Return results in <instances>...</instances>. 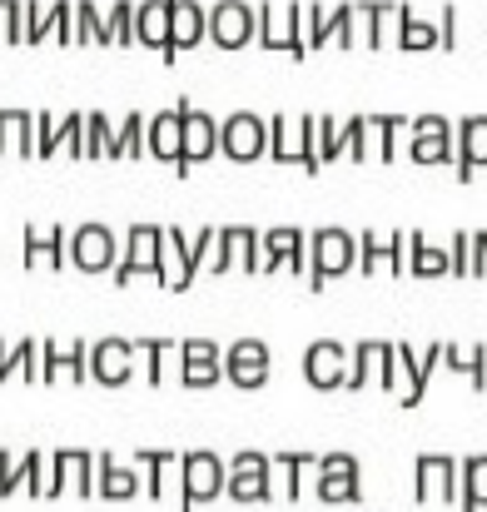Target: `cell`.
<instances>
[{"label":"cell","mask_w":487,"mask_h":512,"mask_svg":"<svg viewBox=\"0 0 487 512\" xmlns=\"http://www.w3.org/2000/svg\"><path fill=\"white\" fill-rule=\"evenodd\" d=\"M204 30H209V10L199 5V0H169V45H164V65H174L179 60V50H189V45H199L204 40Z\"/></svg>","instance_id":"cell-19"},{"label":"cell","mask_w":487,"mask_h":512,"mask_svg":"<svg viewBox=\"0 0 487 512\" xmlns=\"http://www.w3.org/2000/svg\"><path fill=\"white\" fill-rule=\"evenodd\" d=\"M169 294H184L189 284H194V264H189V239H184V229L179 224H169L164 229V279H160Z\"/></svg>","instance_id":"cell-27"},{"label":"cell","mask_w":487,"mask_h":512,"mask_svg":"<svg viewBox=\"0 0 487 512\" xmlns=\"http://www.w3.org/2000/svg\"><path fill=\"white\" fill-rule=\"evenodd\" d=\"M110 140H115V125L100 110H90L85 115V160H110Z\"/></svg>","instance_id":"cell-37"},{"label":"cell","mask_w":487,"mask_h":512,"mask_svg":"<svg viewBox=\"0 0 487 512\" xmlns=\"http://www.w3.org/2000/svg\"><path fill=\"white\" fill-rule=\"evenodd\" d=\"M65 254H70V264L80 274H110L120 264V244H115V234L105 224H80L70 234V249Z\"/></svg>","instance_id":"cell-9"},{"label":"cell","mask_w":487,"mask_h":512,"mask_svg":"<svg viewBox=\"0 0 487 512\" xmlns=\"http://www.w3.org/2000/svg\"><path fill=\"white\" fill-rule=\"evenodd\" d=\"M75 45H110L105 15H100V5H90V0H75Z\"/></svg>","instance_id":"cell-35"},{"label":"cell","mask_w":487,"mask_h":512,"mask_svg":"<svg viewBox=\"0 0 487 512\" xmlns=\"http://www.w3.org/2000/svg\"><path fill=\"white\" fill-rule=\"evenodd\" d=\"M105 478H110V483H105V488H110V493H130V483H125V478H120V473H105Z\"/></svg>","instance_id":"cell-49"},{"label":"cell","mask_w":487,"mask_h":512,"mask_svg":"<svg viewBox=\"0 0 487 512\" xmlns=\"http://www.w3.org/2000/svg\"><path fill=\"white\" fill-rule=\"evenodd\" d=\"M398 50H438V25H428L413 5L398 10Z\"/></svg>","instance_id":"cell-32"},{"label":"cell","mask_w":487,"mask_h":512,"mask_svg":"<svg viewBox=\"0 0 487 512\" xmlns=\"http://www.w3.org/2000/svg\"><path fill=\"white\" fill-rule=\"evenodd\" d=\"M15 150L20 160H35V115L30 110H0V160Z\"/></svg>","instance_id":"cell-29"},{"label":"cell","mask_w":487,"mask_h":512,"mask_svg":"<svg viewBox=\"0 0 487 512\" xmlns=\"http://www.w3.org/2000/svg\"><path fill=\"white\" fill-rule=\"evenodd\" d=\"M135 45H150V50L169 45V0L135 5Z\"/></svg>","instance_id":"cell-30"},{"label":"cell","mask_w":487,"mask_h":512,"mask_svg":"<svg viewBox=\"0 0 487 512\" xmlns=\"http://www.w3.org/2000/svg\"><path fill=\"white\" fill-rule=\"evenodd\" d=\"M259 249H264L259 274H279L284 264L294 274H309V234L304 229H269V234H259Z\"/></svg>","instance_id":"cell-17"},{"label":"cell","mask_w":487,"mask_h":512,"mask_svg":"<svg viewBox=\"0 0 487 512\" xmlns=\"http://www.w3.org/2000/svg\"><path fill=\"white\" fill-rule=\"evenodd\" d=\"M468 269H473V249H468V229H463V234H453V244H448V274L468 279Z\"/></svg>","instance_id":"cell-42"},{"label":"cell","mask_w":487,"mask_h":512,"mask_svg":"<svg viewBox=\"0 0 487 512\" xmlns=\"http://www.w3.org/2000/svg\"><path fill=\"white\" fill-rule=\"evenodd\" d=\"M25 45H45V5L25 0Z\"/></svg>","instance_id":"cell-44"},{"label":"cell","mask_w":487,"mask_h":512,"mask_svg":"<svg viewBox=\"0 0 487 512\" xmlns=\"http://www.w3.org/2000/svg\"><path fill=\"white\" fill-rule=\"evenodd\" d=\"M353 264H358V239H353L348 229L328 224V229H314V234H309V289H314V294L324 289L328 279H343Z\"/></svg>","instance_id":"cell-2"},{"label":"cell","mask_w":487,"mask_h":512,"mask_svg":"<svg viewBox=\"0 0 487 512\" xmlns=\"http://www.w3.org/2000/svg\"><path fill=\"white\" fill-rule=\"evenodd\" d=\"M383 383V388H398V358H393V343L383 339H363L348 353V383L343 388H363V383Z\"/></svg>","instance_id":"cell-10"},{"label":"cell","mask_w":487,"mask_h":512,"mask_svg":"<svg viewBox=\"0 0 487 512\" xmlns=\"http://www.w3.org/2000/svg\"><path fill=\"white\" fill-rule=\"evenodd\" d=\"M453 165L463 184L478 170H487V115H468L453 125Z\"/></svg>","instance_id":"cell-22"},{"label":"cell","mask_w":487,"mask_h":512,"mask_svg":"<svg viewBox=\"0 0 487 512\" xmlns=\"http://www.w3.org/2000/svg\"><path fill=\"white\" fill-rule=\"evenodd\" d=\"M130 343L145 358V383H164V363H169V353H179V343L169 339H130Z\"/></svg>","instance_id":"cell-36"},{"label":"cell","mask_w":487,"mask_h":512,"mask_svg":"<svg viewBox=\"0 0 487 512\" xmlns=\"http://www.w3.org/2000/svg\"><path fill=\"white\" fill-rule=\"evenodd\" d=\"M408 155H413V165H448L453 160V125L443 115L408 120Z\"/></svg>","instance_id":"cell-13"},{"label":"cell","mask_w":487,"mask_h":512,"mask_svg":"<svg viewBox=\"0 0 487 512\" xmlns=\"http://www.w3.org/2000/svg\"><path fill=\"white\" fill-rule=\"evenodd\" d=\"M135 363H140V353H135L130 339H100L90 348V373H95V383H105V388L130 383V378H135Z\"/></svg>","instance_id":"cell-20"},{"label":"cell","mask_w":487,"mask_h":512,"mask_svg":"<svg viewBox=\"0 0 487 512\" xmlns=\"http://www.w3.org/2000/svg\"><path fill=\"white\" fill-rule=\"evenodd\" d=\"M254 30H259V15H254V5H244V0H219L214 10H209V40L219 45V50H244L249 40H254Z\"/></svg>","instance_id":"cell-11"},{"label":"cell","mask_w":487,"mask_h":512,"mask_svg":"<svg viewBox=\"0 0 487 512\" xmlns=\"http://www.w3.org/2000/svg\"><path fill=\"white\" fill-rule=\"evenodd\" d=\"M378 269H388L393 279L408 274V234L403 229L398 234H373V229L358 234V274H378Z\"/></svg>","instance_id":"cell-14"},{"label":"cell","mask_w":487,"mask_h":512,"mask_svg":"<svg viewBox=\"0 0 487 512\" xmlns=\"http://www.w3.org/2000/svg\"><path fill=\"white\" fill-rule=\"evenodd\" d=\"M328 40L338 50L358 45V5H304V45L324 50Z\"/></svg>","instance_id":"cell-5"},{"label":"cell","mask_w":487,"mask_h":512,"mask_svg":"<svg viewBox=\"0 0 487 512\" xmlns=\"http://www.w3.org/2000/svg\"><path fill=\"white\" fill-rule=\"evenodd\" d=\"M269 160L274 165H299V170L319 174V155H314V115H274L269 120Z\"/></svg>","instance_id":"cell-3"},{"label":"cell","mask_w":487,"mask_h":512,"mask_svg":"<svg viewBox=\"0 0 487 512\" xmlns=\"http://www.w3.org/2000/svg\"><path fill=\"white\" fill-rule=\"evenodd\" d=\"M110 274H115L120 289H125L135 274L164 279V229L160 224H135V229H130V244H120V264H115Z\"/></svg>","instance_id":"cell-7"},{"label":"cell","mask_w":487,"mask_h":512,"mask_svg":"<svg viewBox=\"0 0 487 512\" xmlns=\"http://www.w3.org/2000/svg\"><path fill=\"white\" fill-rule=\"evenodd\" d=\"M393 358H398V378H408V393H403V403L413 408V403L423 398L428 378H433V363L443 358V343H428L423 353H418L413 343H393Z\"/></svg>","instance_id":"cell-24"},{"label":"cell","mask_w":487,"mask_h":512,"mask_svg":"<svg viewBox=\"0 0 487 512\" xmlns=\"http://www.w3.org/2000/svg\"><path fill=\"white\" fill-rule=\"evenodd\" d=\"M224 378L244 393L264 388L269 383V343L264 339H239L224 348Z\"/></svg>","instance_id":"cell-15"},{"label":"cell","mask_w":487,"mask_h":512,"mask_svg":"<svg viewBox=\"0 0 487 512\" xmlns=\"http://www.w3.org/2000/svg\"><path fill=\"white\" fill-rule=\"evenodd\" d=\"M254 15H259L254 40L264 50H284L289 60L309 55V45H304V5H254Z\"/></svg>","instance_id":"cell-4"},{"label":"cell","mask_w":487,"mask_h":512,"mask_svg":"<svg viewBox=\"0 0 487 512\" xmlns=\"http://www.w3.org/2000/svg\"><path fill=\"white\" fill-rule=\"evenodd\" d=\"M209 274H229L234 264L244 269V274H259L264 269V249H259V229H249V224H224L219 234H214V249H209Z\"/></svg>","instance_id":"cell-6"},{"label":"cell","mask_w":487,"mask_h":512,"mask_svg":"<svg viewBox=\"0 0 487 512\" xmlns=\"http://www.w3.org/2000/svg\"><path fill=\"white\" fill-rule=\"evenodd\" d=\"M214 155H219V120L204 115V110H194V105H184V150H179L174 174H189L194 165H204Z\"/></svg>","instance_id":"cell-16"},{"label":"cell","mask_w":487,"mask_h":512,"mask_svg":"<svg viewBox=\"0 0 487 512\" xmlns=\"http://www.w3.org/2000/svg\"><path fill=\"white\" fill-rule=\"evenodd\" d=\"M184 105H189V95H179L174 110H164V115H155L145 125V155H155L164 165H179V150H184Z\"/></svg>","instance_id":"cell-21"},{"label":"cell","mask_w":487,"mask_h":512,"mask_svg":"<svg viewBox=\"0 0 487 512\" xmlns=\"http://www.w3.org/2000/svg\"><path fill=\"white\" fill-rule=\"evenodd\" d=\"M179 378L184 388H214L224 378V348L214 339H184L179 343Z\"/></svg>","instance_id":"cell-18"},{"label":"cell","mask_w":487,"mask_h":512,"mask_svg":"<svg viewBox=\"0 0 487 512\" xmlns=\"http://www.w3.org/2000/svg\"><path fill=\"white\" fill-rule=\"evenodd\" d=\"M65 249H70V234L60 229V224H50V234L45 229H25V269H60L65 264Z\"/></svg>","instance_id":"cell-28"},{"label":"cell","mask_w":487,"mask_h":512,"mask_svg":"<svg viewBox=\"0 0 487 512\" xmlns=\"http://www.w3.org/2000/svg\"><path fill=\"white\" fill-rule=\"evenodd\" d=\"M105 30H110V45H130V40H135V5H130V0L110 5Z\"/></svg>","instance_id":"cell-40"},{"label":"cell","mask_w":487,"mask_h":512,"mask_svg":"<svg viewBox=\"0 0 487 512\" xmlns=\"http://www.w3.org/2000/svg\"><path fill=\"white\" fill-rule=\"evenodd\" d=\"M314 155H319V170L338 165L343 155L353 165H368V115H348V120L314 115Z\"/></svg>","instance_id":"cell-1"},{"label":"cell","mask_w":487,"mask_h":512,"mask_svg":"<svg viewBox=\"0 0 487 512\" xmlns=\"http://www.w3.org/2000/svg\"><path fill=\"white\" fill-rule=\"evenodd\" d=\"M408 120L403 115H368V135H373V160L378 165H393L398 160V130Z\"/></svg>","instance_id":"cell-34"},{"label":"cell","mask_w":487,"mask_h":512,"mask_svg":"<svg viewBox=\"0 0 487 512\" xmlns=\"http://www.w3.org/2000/svg\"><path fill=\"white\" fill-rule=\"evenodd\" d=\"M438 50H458V5L438 10Z\"/></svg>","instance_id":"cell-45"},{"label":"cell","mask_w":487,"mask_h":512,"mask_svg":"<svg viewBox=\"0 0 487 512\" xmlns=\"http://www.w3.org/2000/svg\"><path fill=\"white\" fill-rule=\"evenodd\" d=\"M60 150L70 160H85V115H65V120L35 115V160H50Z\"/></svg>","instance_id":"cell-12"},{"label":"cell","mask_w":487,"mask_h":512,"mask_svg":"<svg viewBox=\"0 0 487 512\" xmlns=\"http://www.w3.org/2000/svg\"><path fill=\"white\" fill-rule=\"evenodd\" d=\"M259 488H264V463H259V458H239L234 493H259Z\"/></svg>","instance_id":"cell-43"},{"label":"cell","mask_w":487,"mask_h":512,"mask_svg":"<svg viewBox=\"0 0 487 512\" xmlns=\"http://www.w3.org/2000/svg\"><path fill=\"white\" fill-rule=\"evenodd\" d=\"M468 249H473V269H468V274L478 279V274H487V229L468 234Z\"/></svg>","instance_id":"cell-46"},{"label":"cell","mask_w":487,"mask_h":512,"mask_svg":"<svg viewBox=\"0 0 487 512\" xmlns=\"http://www.w3.org/2000/svg\"><path fill=\"white\" fill-rule=\"evenodd\" d=\"M145 115L140 110H130L120 125H115V140H110V160H140L145 155Z\"/></svg>","instance_id":"cell-33"},{"label":"cell","mask_w":487,"mask_h":512,"mask_svg":"<svg viewBox=\"0 0 487 512\" xmlns=\"http://www.w3.org/2000/svg\"><path fill=\"white\" fill-rule=\"evenodd\" d=\"M219 150L234 160V165H254L259 155H269V120L239 110L229 120H219Z\"/></svg>","instance_id":"cell-8"},{"label":"cell","mask_w":487,"mask_h":512,"mask_svg":"<svg viewBox=\"0 0 487 512\" xmlns=\"http://www.w3.org/2000/svg\"><path fill=\"white\" fill-rule=\"evenodd\" d=\"M398 10L393 0H373V5H358V25H363V45L368 50H388L398 40Z\"/></svg>","instance_id":"cell-26"},{"label":"cell","mask_w":487,"mask_h":512,"mask_svg":"<svg viewBox=\"0 0 487 512\" xmlns=\"http://www.w3.org/2000/svg\"><path fill=\"white\" fill-rule=\"evenodd\" d=\"M55 35V45H75V0H55L45 10V40Z\"/></svg>","instance_id":"cell-38"},{"label":"cell","mask_w":487,"mask_h":512,"mask_svg":"<svg viewBox=\"0 0 487 512\" xmlns=\"http://www.w3.org/2000/svg\"><path fill=\"white\" fill-rule=\"evenodd\" d=\"M468 483H473V498H487V458L468 463Z\"/></svg>","instance_id":"cell-48"},{"label":"cell","mask_w":487,"mask_h":512,"mask_svg":"<svg viewBox=\"0 0 487 512\" xmlns=\"http://www.w3.org/2000/svg\"><path fill=\"white\" fill-rule=\"evenodd\" d=\"M468 378L478 383V388H487V348L478 343V348H468Z\"/></svg>","instance_id":"cell-47"},{"label":"cell","mask_w":487,"mask_h":512,"mask_svg":"<svg viewBox=\"0 0 487 512\" xmlns=\"http://www.w3.org/2000/svg\"><path fill=\"white\" fill-rule=\"evenodd\" d=\"M189 488H194V493H214V488H219V463L204 458V453L189 458Z\"/></svg>","instance_id":"cell-41"},{"label":"cell","mask_w":487,"mask_h":512,"mask_svg":"<svg viewBox=\"0 0 487 512\" xmlns=\"http://www.w3.org/2000/svg\"><path fill=\"white\" fill-rule=\"evenodd\" d=\"M0 45H25V0H0Z\"/></svg>","instance_id":"cell-39"},{"label":"cell","mask_w":487,"mask_h":512,"mask_svg":"<svg viewBox=\"0 0 487 512\" xmlns=\"http://www.w3.org/2000/svg\"><path fill=\"white\" fill-rule=\"evenodd\" d=\"M408 274L413 279H438V274H448V249L443 244H428L418 229L408 234Z\"/></svg>","instance_id":"cell-31"},{"label":"cell","mask_w":487,"mask_h":512,"mask_svg":"<svg viewBox=\"0 0 487 512\" xmlns=\"http://www.w3.org/2000/svg\"><path fill=\"white\" fill-rule=\"evenodd\" d=\"M304 378L314 383V388H343L348 383V348L333 339H319L309 343V353H304Z\"/></svg>","instance_id":"cell-23"},{"label":"cell","mask_w":487,"mask_h":512,"mask_svg":"<svg viewBox=\"0 0 487 512\" xmlns=\"http://www.w3.org/2000/svg\"><path fill=\"white\" fill-rule=\"evenodd\" d=\"M55 378H90V348L85 343H70V348H60V343H40V383H55Z\"/></svg>","instance_id":"cell-25"}]
</instances>
